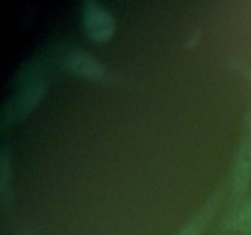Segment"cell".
Segmentation results:
<instances>
[{
  "label": "cell",
  "mask_w": 251,
  "mask_h": 235,
  "mask_svg": "<svg viewBox=\"0 0 251 235\" xmlns=\"http://www.w3.org/2000/svg\"><path fill=\"white\" fill-rule=\"evenodd\" d=\"M82 24L86 34L96 43H107L115 33V20L100 2L87 0L82 4Z\"/></svg>",
  "instance_id": "7a4b0ae2"
},
{
  "label": "cell",
  "mask_w": 251,
  "mask_h": 235,
  "mask_svg": "<svg viewBox=\"0 0 251 235\" xmlns=\"http://www.w3.org/2000/svg\"><path fill=\"white\" fill-rule=\"evenodd\" d=\"M64 69L68 72L88 80H102L105 76L103 64L91 54L85 51H75L64 60Z\"/></svg>",
  "instance_id": "277c9868"
},
{
  "label": "cell",
  "mask_w": 251,
  "mask_h": 235,
  "mask_svg": "<svg viewBox=\"0 0 251 235\" xmlns=\"http://www.w3.org/2000/svg\"><path fill=\"white\" fill-rule=\"evenodd\" d=\"M176 235H200V228L196 224H188Z\"/></svg>",
  "instance_id": "52a82bcc"
},
{
  "label": "cell",
  "mask_w": 251,
  "mask_h": 235,
  "mask_svg": "<svg viewBox=\"0 0 251 235\" xmlns=\"http://www.w3.org/2000/svg\"><path fill=\"white\" fill-rule=\"evenodd\" d=\"M46 92L47 82L43 80H38L20 88L19 92L2 107L0 115V125L2 129H6L14 122L27 117L41 103Z\"/></svg>",
  "instance_id": "6da1fadb"
},
{
  "label": "cell",
  "mask_w": 251,
  "mask_h": 235,
  "mask_svg": "<svg viewBox=\"0 0 251 235\" xmlns=\"http://www.w3.org/2000/svg\"><path fill=\"white\" fill-rule=\"evenodd\" d=\"M247 76H248V78H249V81L251 82V70H249L247 72Z\"/></svg>",
  "instance_id": "ba28073f"
},
{
  "label": "cell",
  "mask_w": 251,
  "mask_h": 235,
  "mask_svg": "<svg viewBox=\"0 0 251 235\" xmlns=\"http://www.w3.org/2000/svg\"><path fill=\"white\" fill-rule=\"evenodd\" d=\"M11 161H10V152L7 148H2L0 153V193H1V205L5 206L7 200V190L11 178Z\"/></svg>",
  "instance_id": "5b68a950"
},
{
  "label": "cell",
  "mask_w": 251,
  "mask_h": 235,
  "mask_svg": "<svg viewBox=\"0 0 251 235\" xmlns=\"http://www.w3.org/2000/svg\"><path fill=\"white\" fill-rule=\"evenodd\" d=\"M234 225L243 234H251V198L244 203L239 211Z\"/></svg>",
  "instance_id": "8992f818"
},
{
  "label": "cell",
  "mask_w": 251,
  "mask_h": 235,
  "mask_svg": "<svg viewBox=\"0 0 251 235\" xmlns=\"http://www.w3.org/2000/svg\"><path fill=\"white\" fill-rule=\"evenodd\" d=\"M251 181V137L240 142L232 168V193L240 198L247 193Z\"/></svg>",
  "instance_id": "3957f363"
}]
</instances>
